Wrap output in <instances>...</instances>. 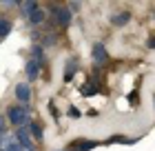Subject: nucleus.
<instances>
[{"instance_id":"obj_1","label":"nucleus","mask_w":155,"mask_h":151,"mask_svg":"<svg viewBox=\"0 0 155 151\" xmlns=\"http://www.w3.org/2000/svg\"><path fill=\"white\" fill-rule=\"evenodd\" d=\"M9 120H11L16 127H27V125H31V116H29V111H27L25 107H11V109H9Z\"/></svg>"},{"instance_id":"obj_2","label":"nucleus","mask_w":155,"mask_h":151,"mask_svg":"<svg viewBox=\"0 0 155 151\" xmlns=\"http://www.w3.org/2000/svg\"><path fill=\"white\" fill-rule=\"evenodd\" d=\"M16 138L20 142V147H22L25 151H33V142H31V136H29V127H18V131H16Z\"/></svg>"},{"instance_id":"obj_3","label":"nucleus","mask_w":155,"mask_h":151,"mask_svg":"<svg viewBox=\"0 0 155 151\" xmlns=\"http://www.w3.org/2000/svg\"><path fill=\"white\" fill-rule=\"evenodd\" d=\"M109 60V53H107V49H104L102 42H95L93 45V62L95 64H107Z\"/></svg>"},{"instance_id":"obj_4","label":"nucleus","mask_w":155,"mask_h":151,"mask_svg":"<svg viewBox=\"0 0 155 151\" xmlns=\"http://www.w3.org/2000/svg\"><path fill=\"white\" fill-rule=\"evenodd\" d=\"M53 13H55V22L58 25H69L71 22V11L67 7H53Z\"/></svg>"},{"instance_id":"obj_5","label":"nucleus","mask_w":155,"mask_h":151,"mask_svg":"<svg viewBox=\"0 0 155 151\" xmlns=\"http://www.w3.org/2000/svg\"><path fill=\"white\" fill-rule=\"evenodd\" d=\"M16 98H18V100H22V102H29V98H31V89H29V84L20 82L18 87H16Z\"/></svg>"},{"instance_id":"obj_6","label":"nucleus","mask_w":155,"mask_h":151,"mask_svg":"<svg viewBox=\"0 0 155 151\" xmlns=\"http://www.w3.org/2000/svg\"><path fill=\"white\" fill-rule=\"evenodd\" d=\"M95 147H97V142H93V140H75L71 145V149H80V151H89V149H95Z\"/></svg>"},{"instance_id":"obj_7","label":"nucleus","mask_w":155,"mask_h":151,"mask_svg":"<svg viewBox=\"0 0 155 151\" xmlns=\"http://www.w3.org/2000/svg\"><path fill=\"white\" fill-rule=\"evenodd\" d=\"M38 74H40V64L36 60H29V62H27V76H29L31 80H36Z\"/></svg>"},{"instance_id":"obj_8","label":"nucleus","mask_w":155,"mask_h":151,"mask_svg":"<svg viewBox=\"0 0 155 151\" xmlns=\"http://www.w3.org/2000/svg\"><path fill=\"white\" fill-rule=\"evenodd\" d=\"M36 9H40V7H38V2H33V0H27V2L22 5V13H25L27 18H31V13L36 11Z\"/></svg>"},{"instance_id":"obj_9","label":"nucleus","mask_w":155,"mask_h":151,"mask_svg":"<svg viewBox=\"0 0 155 151\" xmlns=\"http://www.w3.org/2000/svg\"><path fill=\"white\" fill-rule=\"evenodd\" d=\"M82 91V96H95V91H97V84H95V78L91 80L89 84H84V87L80 89Z\"/></svg>"},{"instance_id":"obj_10","label":"nucleus","mask_w":155,"mask_h":151,"mask_svg":"<svg viewBox=\"0 0 155 151\" xmlns=\"http://www.w3.org/2000/svg\"><path fill=\"white\" fill-rule=\"evenodd\" d=\"M29 20H31V25H40V22H45V11H42V7L31 13V18H29Z\"/></svg>"},{"instance_id":"obj_11","label":"nucleus","mask_w":155,"mask_h":151,"mask_svg":"<svg viewBox=\"0 0 155 151\" xmlns=\"http://www.w3.org/2000/svg\"><path fill=\"white\" fill-rule=\"evenodd\" d=\"M75 67H78V62L71 58V60H69V64H67V71H64V80H67V82L73 78V71H75Z\"/></svg>"},{"instance_id":"obj_12","label":"nucleus","mask_w":155,"mask_h":151,"mask_svg":"<svg viewBox=\"0 0 155 151\" xmlns=\"http://www.w3.org/2000/svg\"><path fill=\"white\" fill-rule=\"evenodd\" d=\"M29 131L33 133V138H36V140H42V129H40L38 122H31V125H29Z\"/></svg>"},{"instance_id":"obj_13","label":"nucleus","mask_w":155,"mask_h":151,"mask_svg":"<svg viewBox=\"0 0 155 151\" xmlns=\"http://www.w3.org/2000/svg\"><path fill=\"white\" fill-rule=\"evenodd\" d=\"M9 31H11V22H9V20H2V18H0V38H5Z\"/></svg>"},{"instance_id":"obj_14","label":"nucleus","mask_w":155,"mask_h":151,"mask_svg":"<svg viewBox=\"0 0 155 151\" xmlns=\"http://www.w3.org/2000/svg\"><path fill=\"white\" fill-rule=\"evenodd\" d=\"M129 13H120V16H113V20H111V22L113 25H124V22H129Z\"/></svg>"},{"instance_id":"obj_15","label":"nucleus","mask_w":155,"mask_h":151,"mask_svg":"<svg viewBox=\"0 0 155 151\" xmlns=\"http://www.w3.org/2000/svg\"><path fill=\"white\" fill-rule=\"evenodd\" d=\"M31 53H33V60H36L38 64H42V49H40L38 45H36V47L31 49Z\"/></svg>"},{"instance_id":"obj_16","label":"nucleus","mask_w":155,"mask_h":151,"mask_svg":"<svg viewBox=\"0 0 155 151\" xmlns=\"http://www.w3.org/2000/svg\"><path fill=\"white\" fill-rule=\"evenodd\" d=\"M113 142H126V145H129V142H133V140L122 138V136H113V138H109V140H107V145H113Z\"/></svg>"},{"instance_id":"obj_17","label":"nucleus","mask_w":155,"mask_h":151,"mask_svg":"<svg viewBox=\"0 0 155 151\" xmlns=\"http://www.w3.org/2000/svg\"><path fill=\"white\" fill-rule=\"evenodd\" d=\"M69 116H71V118H80V116H82V113H80V111H78V109H75V107H71V109H69Z\"/></svg>"},{"instance_id":"obj_18","label":"nucleus","mask_w":155,"mask_h":151,"mask_svg":"<svg viewBox=\"0 0 155 151\" xmlns=\"http://www.w3.org/2000/svg\"><path fill=\"white\" fill-rule=\"evenodd\" d=\"M80 9V2H69V11H78Z\"/></svg>"},{"instance_id":"obj_19","label":"nucleus","mask_w":155,"mask_h":151,"mask_svg":"<svg viewBox=\"0 0 155 151\" xmlns=\"http://www.w3.org/2000/svg\"><path fill=\"white\" fill-rule=\"evenodd\" d=\"M2 133H5V120L0 118V136H2Z\"/></svg>"},{"instance_id":"obj_20","label":"nucleus","mask_w":155,"mask_h":151,"mask_svg":"<svg viewBox=\"0 0 155 151\" xmlns=\"http://www.w3.org/2000/svg\"><path fill=\"white\" fill-rule=\"evenodd\" d=\"M149 47H151V49H155V38H149Z\"/></svg>"},{"instance_id":"obj_21","label":"nucleus","mask_w":155,"mask_h":151,"mask_svg":"<svg viewBox=\"0 0 155 151\" xmlns=\"http://www.w3.org/2000/svg\"><path fill=\"white\" fill-rule=\"evenodd\" d=\"M0 147H2V136H0Z\"/></svg>"}]
</instances>
